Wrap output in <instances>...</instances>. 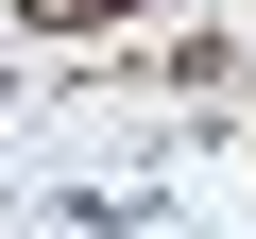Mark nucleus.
<instances>
[{
  "instance_id": "nucleus-1",
  "label": "nucleus",
  "mask_w": 256,
  "mask_h": 239,
  "mask_svg": "<svg viewBox=\"0 0 256 239\" xmlns=\"http://www.w3.org/2000/svg\"><path fill=\"white\" fill-rule=\"evenodd\" d=\"M18 18H34V34H120L137 0H18Z\"/></svg>"
}]
</instances>
